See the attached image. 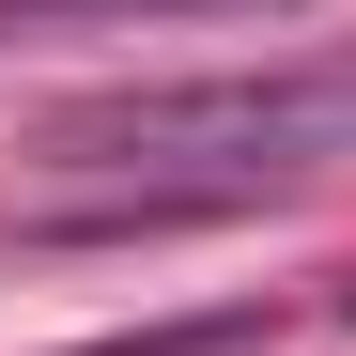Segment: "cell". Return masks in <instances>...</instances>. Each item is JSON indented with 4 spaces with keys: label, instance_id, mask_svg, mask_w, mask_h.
I'll list each match as a JSON object with an SVG mask.
<instances>
[{
    "label": "cell",
    "instance_id": "1",
    "mask_svg": "<svg viewBox=\"0 0 356 356\" xmlns=\"http://www.w3.org/2000/svg\"><path fill=\"white\" fill-rule=\"evenodd\" d=\"M47 155H63V186H93L78 217H108V232H124V217H232L264 186H325V170H356V47L78 108Z\"/></svg>",
    "mask_w": 356,
    "mask_h": 356
},
{
    "label": "cell",
    "instance_id": "2",
    "mask_svg": "<svg viewBox=\"0 0 356 356\" xmlns=\"http://www.w3.org/2000/svg\"><path fill=\"white\" fill-rule=\"evenodd\" d=\"M108 356H186V341H108Z\"/></svg>",
    "mask_w": 356,
    "mask_h": 356
}]
</instances>
